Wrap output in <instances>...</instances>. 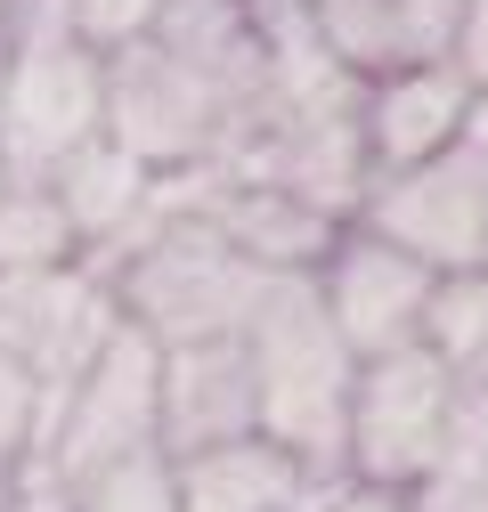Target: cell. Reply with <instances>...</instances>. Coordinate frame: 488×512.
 <instances>
[{"label": "cell", "mask_w": 488, "mask_h": 512, "mask_svg": "<svg viewBox=\"0 0 488 512\" xmlns=\"http://www.w3.org/2000/svg\"><path fill=\"white\" fill-rule=\"evenodd\" d=\"M82 236L57 212L49 187H9L0 196V277H33V269H74Z\"/></svg>", "instance_id": "5bb4252c"}, {"label": "cell", "mask_w": 488, "mask_h": 512, "mask_svg": "<svg viewBox=\"0 0 488 512\" xmlns=\"http://www.w3.org/2000/svg\"><path fill=\"white\" fill-rule=\"evenodd\" d=\"M310 25L358 82H383L399 66H432L456 49L464 0H310Z\"/></svg>", "instance_id": "9c48e42d"}, {"label": "cell", "mask_w": 488, "mask_h": 512, "mask_svg": "<svg viewBox=\"0 0 488 512\" xmlns=\"http://www.w3.org/2000/svg\"><path fill=\"white\" fill-rule=\"evenodd\" d=\"M204 220H212L253 269H269V277H310L326 252H334V236H342V220L310 212L301 196H285V187H253V179H228V171H220V187H212Z\"/></svg>", "instance_id": "7c38bea8"}, {"label": "cell", "mask_w": 488, "mask_h": 512, "mask_svg": "<svg viewBox=\"0 0 488 512\" xmlns=\"http://www.w3.org/2000/svg\"><path fill=\"white\" fill-rule=\"evenodd\" d=\"M155 431H163V456H196V447H228V439H253V431H261V399H253V358H244V334L163 350Z\"/></svg>", "instance_id": "ba28073f"}, {"label": "cell", "mask_w": 488, "mask_h": 512, "mask_svg": "<svg viewBox=\"0 0 488 512\" xmlns=\"http://www.w3.org/2000/svg\"><path fill=\"white\" fill-rule=\"evenodd\" d=\"M464 374L440 366L423 342L366 358L350 382V423H342V472L358 488H415L440 472L448 415H456Z\"/></svg>", "instance_id": "3957f363"}, {"label": "cell", "mask_w": 488, "mask_h": 512, "mask_svg": "<svg viewBox=\"0 0 488 512\" xmlns=\"http://www.w3.org/2000/svg\"><path fill=\"white\" fill-rule=\"evenodd\" d=\"M66 17H74V33L90 49H122L163 17V0H66Z\"/></svg>", "instance_id": "d6986e66"}, {"label": "cell", "mask_w": 488, "mask_h": 512, "mask_svg": "<svg viewBox=\"0 0 488 512\" xmlns=\"http://www.w3.org/2000/svg\"><path fill=\"white\" fill-rule=\"evenodd\" d=\"M358 228L399 244L407 261H423L432 277L448 269H488V187H480V155L448 147L432 163L407 171H375L358 204Z\"/></svg>", "instance_id": "8992f818"}, {"label": "cell", "mask_w": 488, "mask_h": 512, "mask_svg": "<svg viewBox=\"0 0 488 512\" xmlns=\"http://www.w3.org/2000/svg\"><path fill=\"white\" fill-rule=\"evenodd\" d=\"M310 277H318V301H326L334 334H342V350H350L358 366H366V358H391V350L415 342L423 293H432V269L407 261L399 244L366 236V228H342L334 252H326Z\"/></svg>", "instance_id": "52a82bcc"}, {"label": "cell", "mask_w": 488, "mask_h": 512, "mask_svg": "<svg viewBox=\"0 0 488 512\" xmlns=\"http://www.w3.org/2000/svg\"><path fill=\"white\" fill-rule=\"evenodd\" d=\"M464 114H472V82L456 74V57L399 66L383 82H366V163L375 171L432 163L464 139Z\"/></svg>", "instance_id": "30bf717a"}, {"label": "cell", "mask_w": 488, "mask_h": 512, "mask_svg": "<svg viewBox=\"0 0 488 512\" xmlns=\"http://www.w3.org/2000/svg\"><path fill=\"white\" fill-rule=\"evenodd\" d=\"M147 187H155V171H147L131 147H114L106 131H98L90 147H74L66 163L49 171V196H57V212L74 220L82 252H90V244H106L122 220H131V212L147 204Z\"/></svg>", "instance_id": "4fadbf2b"}, {"label": "cell", "mask_w": 488, "mask_h": 512, "mask_svg": "<svg viewBox=\"0 0 488 512\" xmlns=\"http://www.w3.org/2000/svg\"><path fill=\"white\" fill-rule=\"evenodd\" d=\"M399 504L407 512H488L464 480H448V472H432V480H415V488H399Z\"/></svg>", "instance_id": "44dd1931"}, {"label": "cell", "mask_w": 488, "mask_h": 512, "mask_svg": "<svg viewBox=\"0 0 488 512\" xmlns=\"http://www.w3.org/2000/svg\"><path fill=\"white\" fill-rule=\"evenodd\" d=\"M464 382H472V391H488V342H480V358L464 366Z\"/></svg>", "instance_id": "603a6c76"}, {"label": "cell", "mask_w": 488, "mask_h": 512, "mask_svg": "<svg viewBox=\"0 0 488 512\" xmlns=\"http://www.w3.org/2000/svg\"><path fill=\"white\" fill-rule=\"evenodd\" d=\"M74 512H179V472H171L163 447L114 456L74 488Z\"/></svg>", "instance_id": "2e32d148"}, {"label": "cell", "mask_w": 488, "mask_h": 512, "mask_svg": "<svg viewBox=\"0 0 488 512\" xmlns=\"http://www.w3.org/2000/svg\"><path fill=\"white\" fill-rule=\"evenodd\" d=\"M440 472L464 480L480 504H488V391H456V415H448V447H440Z\"/></svg>", "instance_id": "e0dca14e"}, {"label": "cell", "mask_w": 488, "mask_h": 512, "mask_svg": "<svg viewBox=\"0 0 488 512\" xmlns=\"http://www.w3.org/2000/svg\"><path fill=\"white\" fill-rule=\"evenodd\" d=\"M33 423H41V382L0 350V480H9L25 464V447H33Z\"/></svg>", "instance_id": "ac0fdd59"}, {"label": "cell", "mask_w": 488, "mask_h": 512, "mask_svg": "<svg viewBox=\"0 0 488 512\" xmlns=\"http://www.w3.org/2000/svg\"><path fill=\"white\" fill-rule=\"evenodd\" d=\"M456 74L472 82V90H488V0H464V25H456Z\"/></svg>", "instance_id": "ffe728a7"}, {"label": "cell", "mask_w": 488, "mask_h": 512, "mask_svg": "<svg viewBox=\"0 0 488 512\" xmlns=\"http://www.w3.org/2000/svg\"><path fill=\"white\" fill-rule=\"evenodd\" d=\"M244 358H253L261 439H277L318 480H350L342 472V423H350L358 358L334 334V317L318 301V277H269L253 326H244Z\"/></svg>", "instance_id": "6da1fadb"}, {"label": "cell", "mask_w": 488, "mask_h": 512, "mask_svg": "<svg viewBox=\"0 0 488 512\" xmlns=\"http://www.w3.org/2000/svg\"><path fill=\"white\" fill-rule=\"evenodd\" d=\"M318 512H407V504H399V488H358V480H342Z\"/></svg>", "instance_id": "7402d4cb"}, {"label": "cell", "mask_w": 488, "mask_h": 512, "mask_svg": "<svg viewBox=\"0 0 488 512\" xmlns=\"http://www.w3.org/2000/svg\"><path fill=\"white\" fill-rule=\"evenodd\" d=\"M106 131V49L82 33L9 41L0 74V163L17 187H49V171Z\"/></svg>", "instance_id": "277c9868"}, {"label": "cell", "mask_w": 488, "mask_h": 512, "mask_svg": "<svg viewBox=\"0 0 488 512\" xmlns=\"http://www.w3.org/2000/svg\"><path fill=\"white\" fill-rule=\"evenodd\" d=\"M415 342L432 350L440 366L464 374V366L480 358V342H488V269H448V277H432Z\"/></svg>", "instance_id": "9a60e30c"}, {"label": "cell", "mask_w": 488, "mask_h": 512, "mask_svg": "<svg viewBox=\"0 0 488 512\" xmlns=\"http://www.w3.org/2000/svg\"><path fill=\"white\" fill-rule=\"evenodd\" d=\"M220 131H228V98L196 66H179L155 33L106 49V139L131 147L147 171L212 163Z\"/></svg>", "instance_id": "5b68a950"}, {"label": "cell", "mask_w": 488, "mask_h": 512, "mask_svg": "<svg viewBox=\"0 0 488 512\" xmlns=\"http://www.w3.org/2000/svg\"><path fill=\"white\" fill-rule=\"evenodd\" d=\"M179 472V512H318L342 480L301 472L277 439H228V447H196L171 456Z\"/></svg>", "instance_id": "8fae6325"}, {"label": "cell", "mask_w": 488, "mask_h": 512, "mask_svg": "<svg viewBox=\"0 0 488 512\" xmlns=\"http://www.w3.org/2000/svg\"><path fill=\"white\" fill-rule=\"evenodd\" d=\"M0 74H9V41H0Z\"/></svg>", "instance_id": "d4e9b609"}, {"label": "cell", "mask_w": 488, "mask_h": 512, "mask_svg": "<svg viewBox=\"0 0 488 512\" xmlns=\"http://www.w3.org/2000/svg\"><path fill=\"white\" fill-rule=\"evenodd\" d=\"M9 187H17V179H9V163H0V196H9Z\"/></svg>", "instance_id": "cb8c5ba5"}, {"label": "cell", "mask_w": 488, "mask_h": 512, "mask_svg": "<svg viewBox=\"0 0 488 512\" xmlns=\"http://www.w3.org/2000/svg\"><path fill=\"white\" fill-rule=\"evenodd\" d=\"M98 285L114 293V309L155 350H179V342H228V334L253 326V309L269 293V269H253L212 220H163Z\"/></svg>", "instance_id": "7a4b0ae2"}]
</instances>
